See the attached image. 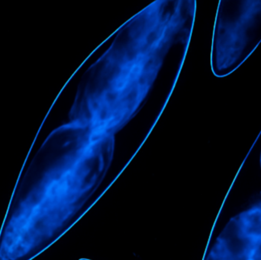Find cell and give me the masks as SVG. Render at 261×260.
I'll return each instance as SVG.
<instances>
[{
    "instance_id": "obj_1",
    "label": "cell",
    "mask_w": 261,
    "mask_h": 260,
    "mask_svg": "<svg viewBox=\"0 0 261 260\" xmlns=\"http://www.w3.org/2000/svg\"><path fill=\"white\" fill-rule=\"evenodd\" d=\"M113 162L52 131L20 171L0 227V260H33L59 241L107 192Z\"/></svg>"
},
{
    "instance_id": "obj_2",
    "label": "cell",
    "mask_w": 261,
    "mask_h": 260,
    "mask_svg": "<svg viewBox=\"0 0 261 260\" xmlns=\"http://www.w3.org/2000/svg\"><path fill=\"white\" fill-rule=\"evenodd\" d=\"M261 44V0H222L212 36L210 66L225 78L240 68Z\"/></svg>"
},
{
    "instance_id": "obj_3",
    "label": "cell",
    "mask_w": 261,
    "mask_h": 260,
    "mask_svg": "<svg viewBox=\"0 0 261 260\" xmlns=\"http://www.w3.org/2000/svg\"><path fill=\"white\" fill-rule=\"evenodd\" d=\"M202 260H261V199L228 220Z\"/></svg>"
},
{
    "instance_id": "obj_4",
    "label": "cell",
    "mask_w": 261,
    "mask_h": 260,
    "mask_svg": "<svg viewBox=\"0 0 261 260\" xmlns=\"http://www.w3.org/2000/svg\"><path fill=\"white\" fill-rule=\"evenodd\" d=\"M260 169H261V151H260Z\"/></svg>"
}]
</instances>
